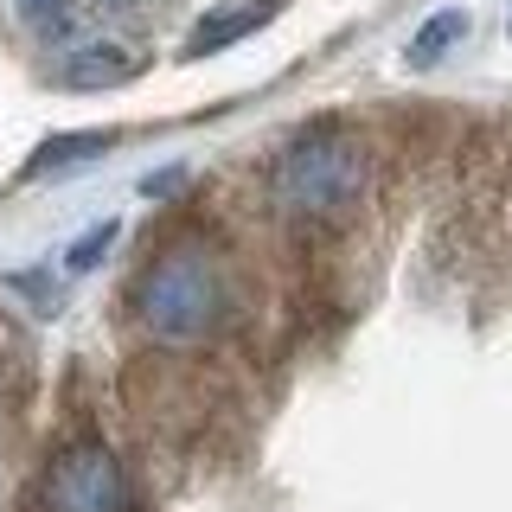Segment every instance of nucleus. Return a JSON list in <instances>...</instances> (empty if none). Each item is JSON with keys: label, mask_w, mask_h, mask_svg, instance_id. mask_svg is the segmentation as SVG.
<instances>
[{"label": "nucleus", "mask_w": 512, "mask_h": 512, "mask_svg": "<svg viewBox=\"0 0 512 512\" xmlns=\"http://www.w3.org/2000/svg\"><path fill=\"white\" fill-rule=\"evenodd\" d=\"M224 308H231V288H224V269L205 250H167L135 282V314L160 346H192L205 333H218Z\"/></svg>", "instance_id": "1"}, {"label": "nucleus", "mask_w": 512, "mask_h": 512, "mask_svg": "<svg viewBox=\"0 0 512 512\" xmlns=\"http://www.w3.org/2000/svg\"><path fill=\"white\" fill-rule=\"evenodd\" d=\"M269 192L282 212L295 218H340L365 192V148L346 128H308L276 154L269 167Z\"/></svg>", "instance_id": "2"}, {"label": "nucleus", "mask_w": 512, "mask_h": 512, "mask_svg": "<svg viewBox=\"0 0 512 512\" xmlns=\"http://www.w3.org/2000/svg\"><path fill=\"white\" fill-rule=\"evenodd\" d=\"M32 506L39 512H135V487H128V468L116 461V448L64 442L45 461V480H39Z\"/></svg>", "instance_id": "3"}, {"label": "nucleus", "mask_w": 512, "mask_h": 512, "mask_svg": "<svg viewBox=\"0 0 512 512\" xmlns=\"http://www.w3.org/2000/svg\"><path fill=\"white\" fill-rule=\"evenodd\" d=\"M269 20H276V0H231V7H218V13H205V20H199V32L186 39V58L224 52V45H237L244 32L269 26Z\"/></svg>", "instance_id": "4"}, {"label": "nucleus", "mask_w": 512, "mask_h": 512, "mask_svg": "<svg viewBox=\"0 0 512 512\" xmlns=\"http://www.w3.org/2000/svg\"><path fill=\"white\" fill-rule=\"evenodd\" d=\"M109 141L116 135H103V128H90V135H52L45 148H32L26 173H58V167H77V160H96V154H109Z\"/></svg>", "instance_id": "5"}, {"label": "nucleus", "mask_w": 512, "mask_h": 512, "mask_svg": "<svg viewBox=\"0 0 512 512\" xmlns=\"http://www.w3.org/2000/svg\"><path fill=\"white\" fill-rule=\"evenodd\" d=\"M461 32H468V13H461V7H442L436 20H429V26L410 39V64H436V58L448 52V45L461 39Z\"/></svg>", "instance_id": "6"}, {"label": "nucleus", "mask_w": 512, "mask_h": 512, "mask_svg": "<svg viewBox=\"0 0 512 512\" xmlns=\"http://www.w3.org/2000/svg\"><path fill=\"white\" fill-rule=\"evenodd\" d=\"M116 77H128V58L122 52H84L71 71V84H116Z\"/></svg>", "instance_id": "7"}, {"label": "nucleus", "mask_w": 512, "mask_h": 512, "mask_svg": "<svg viewBox=\"0 0 512 512\" xmlns=\"http://www.w3.org/2000/svg\"><path fill=\"white\" fill-rule=\"evenodd\" d=\"M109 244H116V218H103L96 231H84V237H77V244H71V256H64V269H90L96 256L109 250Z\"/></svg>", "instance_id": "8"}, {"label": "nucleus", "mask_w": 512, "mask_h": 512, "mask_svg": "<svg viewBox=\"0 0 512 512\" xmlns=\"http://www.w3.org/2000/svg\"><path fill=\"white\" fill-rule=\"evenodd\" d=\"M20 13L39 20V26H58V0H20Z\"/></svg>", "instance_id": "9"}]
</instances>
